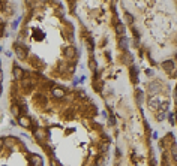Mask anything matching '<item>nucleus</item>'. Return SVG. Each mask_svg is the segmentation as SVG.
Instances as JSON below:
<instances>
[{
	"label": "nucleus",
	"instance_id": "f257e3e1",
	"mask_svg": "<svg viewBox=\"0 0 177 166\" xmlns=\"http://www.w3.org/2000/svg\"><path fill=\"white\" fill-rule=\"evenodd\" d=\"M14 48H15V54H17V57H18L20 60H24V58L27 57V54H26V48H24V46H21V45H18V43H15Z\"/></svg>",
	"mask_w": 177,
	"mask_h": 166
},
{
	"label": "nucleus",
	"instance_id": "a878e982",
	"mask_svg": "<svg viewBox=\"0 0 177 166\" xmlns=\"http://www.w3.org/2000/svg\"><path fill=\"white\" fill-rule=\"evenodd\" d=\"M176 118H177V114H176Z\"/></svg>",
	"mask_w": 177,
	"mask_h": 166
},
{
	"label": "nucleus",
	"instance_id": "7ed1b4c3",
	"mask_svg": "<svg viewBox=\"0 0 177 166\" xmlns=\"http://www.w3.org/2000/svg\"><path fill=\"white\" fill-rule=\"evenodd\" d=\"M30 165L32 166H42V157L38 154H32L30 156Z\"/></svg>",
	"mask_w": 177,
	"mask_h": 166
},
{
	"label": "nucleus",
	"instance_id": "a211bd4d",
	"mask_svg": "<svg viewBox=\"0 0 177 166\" xmlns=\"http://www.w3.org/2000/svg\"><path fill=\"white\" fill-rule=\"evenodd\" d=\"M150 106H152V109H156L158 108V100H155V99L150 100Z\"/></svg>",
	"mask_w": 177,
	"mask_h": 166
},
{
	"label": "nucleus",
	"instance_id": "9d476101",
	"mask_svg": "<svg viewBox=\"0 0 177 166\" xmlns=\"http://www.w3.org/2000/svg\"><path fill=\"white\" fill-rule=\"evenodd\" d=\"M119 48L123 49V51H126V49H128V39H126L125 36L119 39Z\"/></svg>",
	"mask_w": 177,
	"mask_h": 166
},
{
	"label": "nucleus",
	"instance_id": "20e7f679",
	"mask_svg": "<svg viewBox=\"0 0 177 166\" xmlns=\"http://www.w3.org/2000/svg\"><path fill=\"white\" fill-rule=\"evenodd\" d=\"M51 94H53V97H56V99H62V97H65V90L60 88V87H54V88L51 90Z\"/></svg>",
	"mask_w": 177,
	"mask_h": 166
},
{
	"label": "nucleus",
	"instance_id": "1a4fd4ad",
	"mask_svg": "<svg viewBox=\"0 0 177 166\" xmlns=\"http://www.w3.org/2000/svg\"><path fill=\"white\" fill-rule=\"evenodd\" d=\"M131 79L134 82L138 79V68H137V66H131Z\"/></svg>",
	"mask_w": 177,
	"mask_h": 166
},
{
	"label": "nucleus",
	"instance_id": "f8f14e48",
	"mask_svg": "<svg viewBox=\"0 0 177 166\" xmlns=\"http://www.w3.org/2000/svg\"><path fill=\"white\" fill-rule=\"evenodd\" d=\"M171 157H173V160L177 163V145H176V144L171 147Z\"/></svg>",
	"mask_w": 177,
	"mask_h": 166
},
{
	"label": "nucleus",
	"instance_id": "412c9836",
	"mask_svg": "<svg viewBox=\"0 0 177 166\" xmlns=\"http://www.w3.org/2000/svg\"><path fill=\"white\" fill-rule=\"evenodd\" d=\"M110 124H116V118L113 117V115H111V117H110Z\"/></svg>",
	"mask_w": 177,
	"mask_h": 166
},
{
	"label": "nucleus",
	"instance_id": "4be33fe9",
	"mask_svg": "<svg viewBox=\"0 0 177 166\" xmlns=\"http://www.w3.org/2000/svg\"><path fill=\"white\" fill-rule=\"evenodd\" d=\"M146 75H147V76H153V71L147 69V71H146Z\"/></svg>",
	"mask_w": 177,
	"mask_h": 166
},
{
	"label": "nucleus",
	"instance_id": "2eb2a0df",
	"mask_svg": "<svg viewBox=\"0 0 177 166\" xmlns=\"http://www.w3.org/2000/svg\"><path fill=\"white\" fill-rule=\"evenodd\" d=\"M89 66H90V71L96 72V61H95V58H90V60H89Z\"/></svg>",
	"mask_w": 177,
	"mask_h": 166
},
{
	"label": "nucleus",
	"instance_id": "f03ea898",
	"mask_svg": "<svg viewBox=\"0 0 177 166\" xmlns=\"http://www.w3.org/2000/svg\"><path fill=\"white\" fill-rule=\"evenodd\" d=\"M161 68H162L165 72H173L176 66H174V61H173V60H167V61H162Z\"/></svg>",
	"mask_w": 177,
	"mask_h": 166
},
{
	"label": "nucleus",
	"instance_id": "39448f33",
	"mask_svg": "<svg viewBox=\"0 0 177 166\" xmlns=\"http://www.w3.org/2000/svg\"><path fill=\"white\" fill-rule=\"evenodd\" d=\"M114 30H116V35H117V36H120V38L125 36V31H126V30H125V24H123V23L119 21V23L116 24V28H114Z\"/></svg>",
	"mask_w": 177,
	"mask_h": 166
},
{
	"label": "nucleus",
	"instance_id": "f3484780",
	"mask_svg": "<svg viewBox=\"0 0 177 166\" xmlns=\"http://www.w3.org/2000/svg\"><path fill=\"white\" fill-rule=\"evenodd\" d=\"M168 118H170V124H176V115L170 114V115H168Z\"/></svg>",
	"mask_w": 177,
	"mask_h": 166
},
{
	"label": "nucleus",
	"instance_id": "4468645a",
	"mask_svg": "<svg viewBox=\"0 0 177 166\" xmlns=\"http://www.w3.org/2000/svg\"><path fill=\"white\" fill-rule=\"evenodd\" d=\"M35 136H36L38 139H44V138H45V132H44V130H36V132H35Z\"/></svg>",
	"mask_w": 177,
	"mask_h": 166
},
{
	"label": "nucleus",
	"instance_id": "6e6552de",
	"mask_svg": "<svg viewBox=\"0 0 177 166\" xmlns=\"http://www.w3.org/2000/svg\"><path fill=\"white\" fill-rule=\"evenodd\" d=\"M74 56H75V48H74V46L65 48V57H66V58H74Z\"/></svg>",
	"mask_w": 177,
	"mask_h": 166
},
{
	"label": "nucleus",
	"instance_id": "aec40b11",
	"mask_svg": "<svg viewBox=\"0 0 177 166\" xmlns=\"http://www.w3.org/2000/svg\"><path fill=\"white\" fill-rule=\"evenodd\" d=\"M104 165H105V160L99 157V159H98V166H104Z\"/></svg>",
	"mask_w": 177,
	"mask_h": 166
},
{
	"label": "nucleus",
	"instance_id": "393cba45",
	"mask_svg": "<svg viewBox=\"0 0 177 166\" xmlns=\"http://www.w3.org/2000/svg\"><path fill=\"white\" fill-rule=\"evenodd\" d=\"M42 2H47V0H42Z\"/></svg>",
	"mask_w": 177,
	"mask_h": 166
},
{
	"label": "nucleus",
	"instance_id": "dca6fc26",
	"mask_svg": "<svg viewBox=\"0 0 177 166\" xmlns=\"http://www.w3.org/2000/svg\"><path fill=\"white\" fill-rule=\"evenodd\" d=\"M135 94H137V99H138V103H141V102H143V91H141V90H137Z\"/></svg>",
	"mask_w": 177,
	"mask_h": 166
},
{
	"label": "nucleus",
	"instance_id": "6ab92c4d",
	"mask_svg": "<svg viewBox=\"0 0 177 166\" xmlns=\"http://www.w3.org/2000/svg\"><path fill=\"white\" fill-rule=\"evenodd\" d=\"M12 114H14V115H18V114H20L18 106H12Z\"/></svg>",
	"mask_w": 177,
	"mask_h": 166
},
{
	"label": "nucleus",
	"instance_id": "ddd939ff",
	"mask_svg": "<svg viewBox=\"0 0 177 166\" xmlns=\"http://www.w3.org/2000/svg\"><path fill=\"white\" fill-rule=\"evenodd\" d=\"M125 18H126V23H128V24H134V16H132L129 12L125 14Z\"/></svg>",
	"mask_w": 177,
	"mask_h": 166
},
{
	"label": "nucleus",
	"instance_id": "5701e85b",
	"mask_svg": "<svg viewBox=\"0 0 177 166\" xmlns=\"http://www.w3.org/2000/svg\"><path fill=\"white\" fill-rule=\"evenodd\" d=\"M174 96H176V99H177V88H176V91H174Z\"/></svg>",
	"mask_w": 177,
	"mask_h": 166
},
{
	"label": "nucleus",
	"instance_id": "0eeeda50",
	"mask_svg": "<svg viewBox=\"0 0 177 166\" xmlns=\"http://www.w3.org/2000/svg\"><path fill=\"white\" fill-rule=\"evenodd\" d=\"M18 123H20L23 127H26V129H29V127L32 126V121L29 120V117H24V115H23V117H20V118H18Z\"/></svg>",
	"mask_w": 177,
	"mask_h": 166
},
{
	"label": "nucleus",
	"instance_id": "423d86ee",
	"mask_svg": "<svg viewBox=\"0 0 177 166\" xmlns=\"http://www.w3.org/2000/svg\"><path fill=\"white\" fill-rule=\"evenodd\" d=\"M12 75H14V78H15V79H18V81H20V79L23 78V75H24V73H23V69H21V68H18V66H14V69H12Z\"/></svg>",
	"mask_w": 177,
	"mask_h": 166
},
{
	"label": "nucleus",
	"instance_id": "9b49d317",
	"mask_svg": "<svg viewBox=\"0 0 177 166\" xmlns=\"http://www.w3.org/2000/svg\"><path fill=\"white\" fill-rule=\"evenodd\" d=\"M123 63H126V64H132V56L128 53V51H125V56H123Z\"/></svg>",
	"mask_w": 177,
	"mask_h": 166
},
{
	"label": "nucleus",
	"instance_id": "b1692460",
	"mask_svg": "<svg viewBox=\"0 0 177 166\" xmlns=\"http://www.w3.org/2000/svg\"><path fill=\"white\" fill-rule=\"evenodd\" d=\"M92 166H98V165H92Z\"/></svg>",
	"mask_w": 177,
	"mask_h": 166
}]
</instances>
